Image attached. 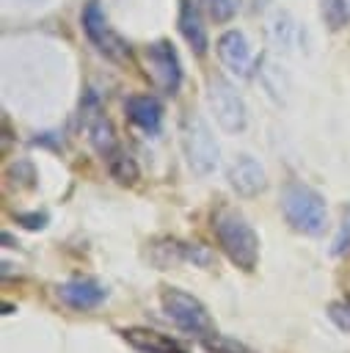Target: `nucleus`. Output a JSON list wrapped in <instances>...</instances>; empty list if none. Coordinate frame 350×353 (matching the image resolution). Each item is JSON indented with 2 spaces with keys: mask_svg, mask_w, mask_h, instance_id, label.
<instances>
[{
  "mask_svg": "<svg viewBox=\"0 0 350 353\" xmlns=\"http://www.w3.org/2000/svg\"><path fill=\"white\" fill-rule=\"evenodd\" d=\"M212 232L218 237L220 251L226 254V259L231 265H237L240 270L251 273L259 265V234L254 232V226L234 210H220L212 218Z\"/></svg>",
  "mask_w": 350,
  "mask_h": 353,
  "instance_id": "1",
  "label": "nucleus"
},
{
  "mask_svg": "<svg viewBox=\"0 0 350 353\" xmlns=\"http://www.w3.org/2000/svg\"><path fill=\"white\" fill-rule=\"evenodd\" d=\"M281 212H284L287 223L300 234L317 237L325 232V223H328L325 199L303 182H289L281 190Z\"/></svg>",
  "mask_w": 350,
  "mask_h": 353,
  "instance_id": "2",
  "label": "nucleus"
},
{
  "mask_svg": "<svg viewBox=\"0 0 350 353\" xmlns=\"http://www.w3.org/2000/svg\"><path fill=\"white\" fill-rule=\"evenodd\" d=\"M160 306H163V314L179 331H185L190 336L204 339V336H209L215 331V323H212L207 306L196 295H190V292H185L179 287H163L160 290Z\"/></svg>",
  "mask_w": 350,
  "mask_h": 353,
  "instance_id": "3",
  "label": "nucleus"
},
{
  "mask_svg": "<svg viewBox=\"0 0 350 353\" xmlns=\"http://www.w3.org/2000/svg\"><path fill=\"white\" fill-rule=\"evenodd\" d=\"M182 149L190 168L198 176H209L218 168V143L209 124L198 113H187L182 119Z\"/></svg>",
  "mask_w": 350,
  "mask_h": 353,
  "instance_id": "4",
  "label": "nucleus"
},
{
  "mask_svg": "<svg viewBox=\"0 0 350 353\" xmlns=\"http://www.w3.org/2000/svg\"><path fill=\"white\" fill-rule=\"evenodd\" d=\"M207 102H209V110L215 116V124L229 132V135H237L248 127V110H245V102L243 97L237 94V88L229 83V80H209L207 85Z\"/></svg>",
  "mask_w": 350,
  "mask_h": 353,
  "instance_id": "5",
  "label": "nucleus"
},
{
  "mask_svg": "<svg viewBox=\"0 0 350 353\" xmlns=\"http://www.w3.org/2000/svg\"><path fill=\"white\" fill-rule=\"evenodd\" d=\"M146 72L163 94H176L182 85V63L171 41H154L146 47Z\"/></svg>",
  "mask_w": 350,
  "mask_h": 353,
  "instance_id": "6",
  "label": "nucleus"
},
{
  "mask_svg": "<svg viewBox=\"0 0 350 353\" xmlns=\"http://www.w3.org/2000/svg\"><path fill=\"white\" fill-rule=\"evenodd\" d=\"M83 30H85V36L91 39V44H94L102 55H107V58H113V61H121V58L130 55V47H127V44L119 39V33L107 25V19H105V14L99 11L96 3H88L85 11H83Z\"/></svg>",
  "mask_w": 350,
  "mask_h": 353,
  "instance_id": "7",
  "label": "nucleus"
},
{
  "mask_svg": "<svg viewBox=\"0 0 350 353\" xmlns=\"http://www.w3.org/2000/svg\"><path fill=\"white\" fill-rule=\"evenodd\" d=\"M55 295L61 303H66L69 309H77V312H88V309H96L105 298H107V287L96 279H88V276H80V279H69L63 284L55 287Z\"/></svg>",
  "mask_w": 350,
  "mask_h": 353,
  "instance_id": "8",
  "label": "nucleus"
},
{
  "mask_svg": "<svg viewBox=\"0 0 350 353\" xmlns=\"http://www.w3.org/2000/svg\"><path fill=\"white\" fill-rule=\"evenodd\" d=\"M215 50H218L220 63H223L231 74H237V77H251L254 55H251L248 39H245L240 30H226V33H220Z\"/></svg>",
  "mask_w": 350,
  "mask_h": 353,
  "instance_id": "9",
  "label": "nucleus"
},
{
  "mask_svg": "<svg viewBox=\"0 0 350 353\" xmlns=\"http://www.w3.org/2000/svg\"><path fill=\"white\" fill-rule=\"evenodd\" d=\"M119 336L138 353H190L179 339L160 334L154 328H143V325H130V328H119Z\"/></svg>",
  "mask_w": 350,
  "mask_h": 353,
  "instance_id": "10",
  "label": "nucleus"
},
{
  "mask_svg": "<svg viewBox=\"0 0 350 353\" xmlns=\"http://www.w3.org/2000/svg\"><path fill=\"white\" fill-rule=\"evenodd\" d=\"M229 185L240 196H256V193H262L267 188V174H265V168H262L259 160L243 154L229 168Z\"/></svg>",
  "mask_w": 350,
  "mask_h": 353,
  "instance_id": "11",
  "label": "nucleus"
},
{
  "mask_svg": "<svg viewBox=\"0 0 350 353\" xmlns=\"http://www.w3.org/2000/svg\"><path fill=\"white\" fill-rule=\"evenodd\" d=\"M127 116L135 127L154 135L160 132V124H163V105L149 94H135L127 99Z\"/></svg>",
  "mask_w": 350,
  "mask_h": 353,
  "instance_id": "12",
  "label": "nucleus"
},
{
  "mask_svg": "<svg viewBox=\"0 0 350 353\" xmlns=\"http://www.w3.org/2000/svg\"><path fill=\"white\" fill-rule=\"evenodd\" d=\"M179 30L185 36V41L193 47L196 55H204L209 41H207V28L201 22V14L198 8L190 3V0H182V14H179Z\"/></svg>",
  "mask_w": 350,
  "mask_h": 353,
  "instance_id": "13",
  "label": "nucleus"
},
{
  "mask_svg": "<svg viewBox=\"0 0 350 353\" xmlns=\"http://www.w3.org/2000/svg\"><path fill=\"white\" fill-rule=\"evenodd\" d=\"M88 132H91L94 149H96L102 157H110L113 152H119V143H116V135H113V127H110L107 119H96Z\"/></svg>",
  "mask_w": 350,
  "mask_h": 353,
  "instance_id": "14",
  "label": "nucleus"
},
{
  "mask_svg": "<svg viewBox=\"0 0 350 353\" xmlns=\"http://www.w3.org/2000/svg\"><path fill=\"white\" fill-rule=\"evenodd\" d=\"M107 168H110L113 179H119L121 185H132V182L138 179V165H135V160H132L130 154H124L121 149L107 157Z\"/></svg>",
  "mask_w": 350,
  "mask_h": 353,
  "instance_id": "15",
  "label": "nucleus"
},
{
  "mask_svg": "<svg viewBox=\"0 0 350 353\" xmlns=\"http://www.w3.org/2000/svg\"><path fill=\"white\" fill-rule=\"evenodd\" d=\"M320 14L331 30H339L350 19V0H320Z\"/></svg>",
  "mask_w": 350,
  "mask_h": 353,
  "instance_id": "16",
  "label": "nucleus"
},
{
  "mask_svg": "<svg viewBox=\"0 0 350 353\" xmlns=\"http://www.w3.org/2000/svg\"><path fill=\"white\" fill-rule=\"evenodd\" d=\"M201 345H204L207 353H259V350L248 347L245 342L231 339V336H223V334H218V331H212L209 336H204Z\"/></svg>",
  "mask_w": 350,
  "mask_h": 353,
  "instance_id": "17",
  "label": "nucleus"
},
{
  "mask_svg": "<svg viewBox=\"0 0 350 353\" xmlns=\"http://www.w3.org/2000/svg\"><path fill=\"white\" fill-rule=\"evenodd\" d=\"M201 8L207 11L209 19H215V22H226V19H231V17L237 14L240 0H201Z\"/></svg>",
  "mask_w": 350,
  "mask_h": 353,
  "instance_id": "18",
  "label": "nucleus"
},
{
  "mask_svg": "<svg viewBox=\"0 0 350 353\" xmlns=\"http://www.w3.org/2000/svg\"><path fill=\"white\" fill-rule=\"evenodd\" d=\"M336 256H342V254H347L350 251V210L344 212V218H342V226H339V232H336V237H333V248H331Z\"/></svg>",
  "mask_w": 350,
  "mask_h": 353,
  "instance_id": "19",
  "label": "nucleus"
},
{
  "mask_svg": "<svg viewBox=\"0 0 350 353\" xmlns=\"http://www.w3.org/2000/svg\"><path fill=\"white\" fill-rule=\"evenodd\" d=\"M328 314H331V320H333L339 328L350 331V301H339V303H333Z\"/></svg>",
  "mask_w": 350,
  "mask_h": 353,
  "instance_id": "20",
  "label": "nucleus"
}]
</instances>
